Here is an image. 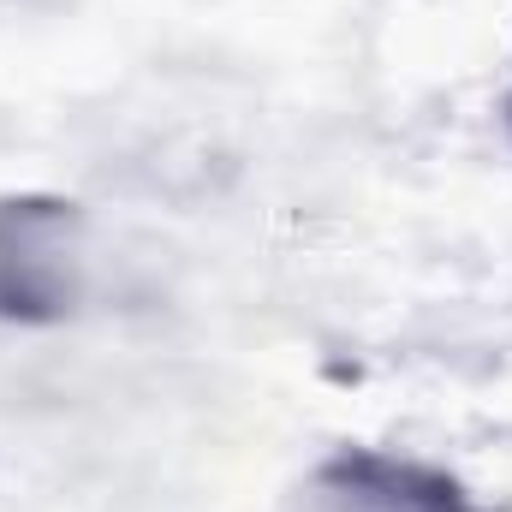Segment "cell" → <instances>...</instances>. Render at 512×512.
I'll list each match as a JSON object with an SVG mask.
<instances>
[{
    "instance_id": "3",
    "label": "cell",
    "mask_w": 512,
    "mask_h": 512,
    "mask_svg": "<svg viewBox=\"0 0 512 512\" xmlns=\"http://www.w3.org/2000/svg\"><path fill=\"white\" fill-rule=\"evenodd\" d=\"M477 512H512V507H477Z\"/></svg>"
},
{
    "instance_id": "4",
    "label": "cell",
    "mask_w": 512,
    "mask_h": 512,
    "mask_svg": "<svg viewBox=\"0 0 512 512\" xmlns=\"http://www.w3.org/2000/svg\"><path fill=\"white\" fill-rule=\"evenodd\" d=\"M507 126H512V102H507Z\"/></svg>"
},
{
    "instance_id": "1",
    "label": "cell",
    "mask_w": 512,
    "mask_h": 512,
    "mask_svg": "<svg viewBox=\"0 0 512 512\" xmlns=\"http://www.w3.org/2000/svg\"><path fill=\"white\" fill-rule=\"evenodd\" d=\"M84 304V209L54 191L0 197V322L54 328Z\"/></svg>"
},
{
    "instance_id": "2",
    "label": "cell",
    "mask_w": 512,
    "mask_h": 512,
    "mask_svg": "<svg viewBox=\"0 0 512 512\" xmlns=\"http://www.w3.org/2000/svg\"><path fill=\"white\" fill-rule=\"evenodd\" d=\"M280 512H477L471 489L417 453L334 447L292 489Z\"/></svg>"
}]
</instances>
